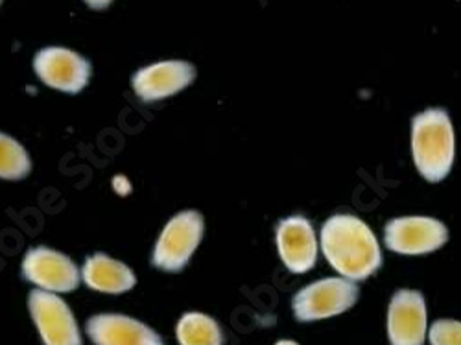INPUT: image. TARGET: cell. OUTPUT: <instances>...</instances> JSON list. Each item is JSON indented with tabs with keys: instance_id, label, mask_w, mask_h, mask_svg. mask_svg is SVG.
I'll use <instances>...</instances> for the list:
<instances>
[{
	"instance_id": "cell-1",
	"label": "cell",
	"mask_w": 461,
	"mask_h": 345,
	"mask_svg": "<svg viewBox=\"0 0 461 345\" xmlns=\"http://www.w3.org/2000/svg\"><path fill=\"white\" fill-rule=\"evenodd\" d=\"M321 250L334 270L351 281L371 277L382 264L376 237L353 214H334L323 223Z\"/></svg>"
},
{
	"instance_id": "cell-2",
	"label": "cell",
	"mask_w": 461,
	"mask_h": 345,
	"mask_svg": "<svg viewBox=\"0 0 461 345\" xmlns=\"http://www.w3.org/2000/svg\"><path fill=\"white\" fill-rule=\"evenodd\" d=\"M454 128L448 113L432 107L411 121V153L419 174L430 183L443 181L454 163Z\"/></svg>"
},
{
	"instance_id": "cell-3",
	"label": "cell",
	"mask_w": 461,
	"mask_h": 345,
	"mask_svg": "<svg viewBox=\"0 0 461 345\" xmlns=\"http://www.w3.org/2000/svg\"><path fill=\"white\" fill-rule=\"evenodd\" d=\"M358 286L343 277H329L301 288L294 299L292 309L299 322H318L348 313L358 301Z\"/></svg>"
},
{
	"instance_id": "cell-4",
	"label": "cell",
	"mask_w": 461,
	"mask_h": 345,
	"mask_svg": "<svg viewBox=\"0 0 461 345\" xmlns=\"http://www.w3.org/2000/svg\"><path fill=\"white\" fill-rule=\"evenodd\" d=\"M203 227V216L198 211H183L172 216L153 248V266L165 272L183 270L202 242Z\"/></svg>"
},
{
	"instance_id": "cell-5",
	"label": "cell",
	"mask_w": 461,
	"mask_h": 345,
	"mask_svg": "<svg viewBox=\"0 0 461 345\" xmlns=\"http://www.w3.org/2000/svg\"><path fill=\"white\" fill-rule=\"evenodd\" d=\"M33 70L45 86L68 95L86 89L93 74L89 59L63 47H47L37 52Z\"/></svg>"
},
{
	"instance_id": "cell-6",
	"label": "cell",
	"mask_w": 461,
	"mask_h": 345,
	"mask_svg": "<svg viewBox=\"0 0 461 345\" xmlns=\"http://www.w3.org/2000/svg\"><path fill=\"white\" fill-rule=\"evenodd\" d=\"M384 241L395 253L422 255L439 250L448 241V229L430 216H402L386 223Z\"/></svg>"
},
{
	"instance_id": "cell-7",
	"label": "cell",
	"mask_w": 461,
	"mask_h": 345,
	"mask_svg": "<svg viewBox=\"0 0 461 345\" xmlns=\"http://www.w3.org/2000/svg\"><path fill=\"white\" fill-rule=\"evenodd\" d=\"M28 309L45 345H82L78 323L59 295L33 290L28 297Z\"/></svg>"
},
{
	"instance_id": "cell-8",
	"label": "cell",
	"mask_w": 461,
	"mask_h": 345,
	"mask_svg": "<svg viewBox=\"0 0 461 345\" xmlns=\"http://www.w3.org/2000/svg\"><path fill=\"white\" fill-rule=\"evenodd\" d=\"M21 270L26 281L54 294L76 290L82 279L78 266L67 255L47 246L32 248L23 259Z\"/></svg>"
},
{
	"instance_id": "cell-9",
	"label": "cell",
	"mask_w": 461,
	"mask_h": 345,
	"mask_svg": "<svg viewBox=\"0 0 461 345\" xmlns=\"http://www.w3.org/2000/svg\"><path fill=\"white\" fill-rule=\"evenodd\" d=\"M196 78V67L181 61L167 59L137 70L131 78L133 93L142 102H159L186 89Z\"/></svg>"
},
{
	"instance_id": "cell-10",
	"label": "cell",
	"mask_w": 461,
	"mask_h": 345,
	"mask_svg": "<svg viewBox=\"0 0 461 345\" xmlns=\"http://www.w3.org/2000/svg\"><path fill=\"white\" fill-rule=\"evenodd\" d=\"M390 345H422L427 338V303L417 290H397L388 306Z\"/></svg>"
},
{
	"instance_id": "cell-11",
	"label": "cell",
	"mask_w": 461,
	"mask_h": 345,
	"mask_svg": "<svg viewBox=\"0 0 461 345\" xmlns=\"http://www.w3.org/2000/svg\"><path fill=\"white\" fill-rule=\"evenodd\" d=\"M277 250L292 274H304L318 260V241L312 223L304 216H290L279 222L276 232Z\"/></svg>"
},
{
	"instance_id": "cell-12",
	"label": "cell",
	"mask_w": 461,
	"mask_h": 345,
	"mask_svg": "<svg viewBox=\"0 0 461 345\" xmlns=\"http://www.w3.org/2000/svg\"><path fill=\"white\" fill-rule=\"evenodd\" d=\"M95 345H165L163 338L146 323L122 314H98L87 322Z\"/></svg>"
},
{
	"instance_id": "cell-13",
	"label": "cell",
	"mask_w": 461,
	"mask_h": 345,
	"mask_svg": "<svg viewBox=\"0 0 461 345\" xmlns=\"http://www.w3.org/2000/svg\"><path fill=\"white\" fill-rule=\"evenodd\" d=\"M82 279L89 288L104 294H124L137 283V277L130 266L117 259H111L105 253H95L87 257L82 270Z\"/></svg>"
},
{
	"instance_id": "cell-14",
	"label": "cell",
	"mask_w": 461,
	"mask_h": 345,
	"mask_svg": "<svg viewBox=\"0 0 461 345\" xmlns=\"http://www.w3.org/2000/svg\"><path fill=\"white\" fill-rule=\"evenodd\" d=\"M181 345H223V332L216 320L202 313L185 314L176 329Z\"/></svg>"
},
{
	"instance_id": "cell-15",
	"label": "cell",
	"mask_w": 461,
	"mask_h": 345,
	"mask_svg": "<svg viewBox=\"0 0 461 345\" xmlns=\"http://www.w3.org/2000/svg\"><path fill=\"white\" fill-rule=\"evenodd\" d=\"M32 170V159L24 146L0 132V179H24Z\"/></svg>"
},
{
	"instance_id": "cell-16",
	"label": "cell",
	"mask_w": 461,
	"mask_h": 345,
	"mask_svg": "<svg viewBox=\"0 0 461 345\" xmlns=\"http://www.w3.org/2000/svg\"><path fill=\"white\" fill-rule=\"evenodd\" d=\"M432 345H461V322L438 320L429 331Z\"/></svg>"
},
{
	"instance_id": "cell-17",
	"label": "cell",
	"mask_w": 461,
	"mask_h": 345,
	"mask_svg": "<svg viewBox=\"0 0 461 345\" xmlns=\"http://www.w3.org/2000/svg\"><path fill=\"white\" fill-rule=\"evenodd\" d=\"M86 3L93 8V10H105L113 0H86Z\"/></svg>"
},
{
	"instance_id": "cell-18",
	"label": "cell",
	"mask_w": 461,
	"mask_h": 345,
	"mask_svg": "<svg viewBox=\"0 0 461 345\" xmlns=\"http://www.w3.org/2000/svg\"><path fill=\"white\" fill-rule=\"evenodd\" d=\"M276 345H299V343H295V341H292V340H281V341H277Z\"/></svg>"
},
{
	"instance_id": "cell-19",
	"label": "cell",
	"mask_w": 461,
	"mask_h": 345,
	"mask_svg": "<svg viewBox=\"0 0 461 345\" xmlns=\"http://www.w3.org/2000/svg\"><path fill=\"white\" fill-rule=\"evenodd\" d=\"M0 5H3V0H0Z\"/></svg>"
}]
</instances>
